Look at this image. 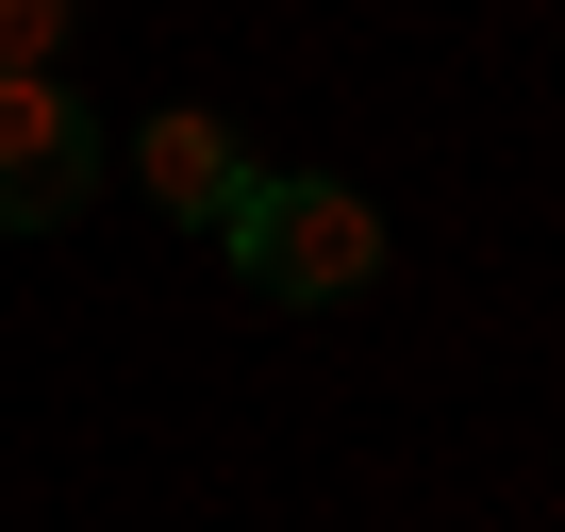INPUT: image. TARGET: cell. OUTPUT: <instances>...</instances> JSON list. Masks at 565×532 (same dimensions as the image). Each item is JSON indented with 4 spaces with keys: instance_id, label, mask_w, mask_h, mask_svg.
<instances>
[{
    "instance_id": "cell-3",
    "label": "cell",
    "mask_w": 565,
    "mask_h": 532,
    "mask_svg": "<svg viewBox=\"0 0 565 532\" xmlns=\"http://www.w3.org/2000/svg\"><path fill=\"white\" fill-rule=\"evenodd\" d=\"M134 167H150V200H167L183 233H216V216L249 200V150H233L200 100H183V117H150V134H134Z\"/></svg>"
},
{
    "instance_id": "cell-4",
    "label": "cell",
    "mask_w": 565,
    "mask_h": 532,
    "mask_svg": "<svg viewBox=\"0 0 565 532\" xmlns=\"http://www.w3.org/2000/svg\"><path fill=\"white\" fill-rule=\"evenodd\" d=\"M67 18H84V0H0V84H51Z\"/></svg>"
},
{
    "instance_id": "cell-2",
    "label": "cell",
    "mask_w": 565,
    "mask_h": 532,
    "mask_svg": "<svg viewBox=\"0 0 565 532\" xmlns=\"http://www.w3.org/2000/svg\"><path fill=\"white\" fill-rule=\"evenodd\" d=\"M100 200V134L67 84H0V233H67Z\"/></svg>"
},
{
    "instance_id": "cell-1",
    "label": "cell",
    "mask_w": 565,
    "mask_h": 532,
    "mask_svg": "<svg viewBox=\"0 0 565 532\" xmlns=\"http://www.w3.org/2000/svg\"><path fill=\"white\" fill-rule=\"evenodd\" d=\"M216 249H233V284L282 300V317H317V300H366V284H383V216H366L350 183H317V167H249V200L216 216Z\"/></svg>"
}]
</instances>
